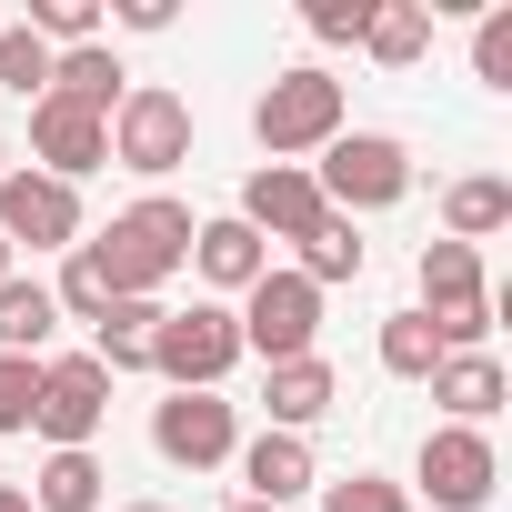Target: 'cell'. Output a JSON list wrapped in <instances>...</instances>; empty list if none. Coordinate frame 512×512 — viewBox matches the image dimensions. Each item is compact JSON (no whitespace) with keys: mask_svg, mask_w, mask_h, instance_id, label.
<instances>
[{"mask_svg":"<svg viewBox=\"0 0 512 512\" xmlns=\"http://www.w3.org/2000/svg\"><path fill=\"white\" fill-rule=\"evenodd\" d=\"M101 31H171V0H111V11H101Z\"/></svg>","mask_w":512,"mask_h":512,"instance_id":"cell-33","label":"cell"},{"mask_svg":"<svg viewBox=\"0 0 512 512\" xmlns=\"http://www.w3.org/2000/svg\"><path fill=\"white\" fill-rule=\"evenodd\" d=\"M111 161V121L101 111H71V101H31V171H51V181H91Z\"/></svg>","mask_w":512,"mask_h":512,"instance_id":"cell-12","label":"cell"},{"mask_svg":"<svg viewBox=\"0 0 512 512\" xmlns=\"http://www.w3.org/2000/svg\"><path fill=\"white\" fill-rule=\"evenodd\" d=\"M121 91H131V71H121V41H81V51H51V91L41 101H71V111H121Z\"/></svg>","mask_w":512,"mask_h":512,"instance_id":"cell-16","label":"cell"},{"mask_svg":"<svg viewBox=\"0 0 512 512\" xmlns=\"http://www.w3.org/2000/svg\"><path fill=\"white\" fill-rule=\"evenodd\" d=\"M231 462H241V482H251L241 502H272V512H292L302 492H322V462H312V442H302V432H251Z\"/></svg>","mask_w":512,"mask_h":512,"instance_id":"cell-13","label":"cell"},{"mask_svg":"<svg viewBox=\"0 0 512 512\" xmlns=\"http://www.w3.org/2000/svg\"><path fill=\"white\" fill-rule=\"evenodd\" d=\"M372 352H382V372H392V382H432V362H442V342H432V322H422V312H392Z\"/></svg>","mask_w":512,"mask_h":512,"instance_id":"cell-26","label":"cell"},{"mask_svg":"<svg viewBox=\"0 0 512 512\" xmlns=\"http://www.w3.org/2000/svg\"><path fill=\"white\" fill-rule=\"evenodd\" d=\"M0 91H11V101H41L51 91V41H31L21 21H0Z\"/></svg>","mask_w":512,"mask_h":512,"instance_id":"cell-28","label":"cell"},{"mask_svg":"<svg viewBox=\"0 0 512 512\" xmlns=\"http://www.w3.org/2000/svg\"><path fill=\"white\" fill-rule=\"evenodd\" d=\"M362 262H372V241H362V221H342V211H322V221L292 241V272H302L312 292H332V282H362Z\"/></svg>","mask_w":512,"mask_h":512,"instance_id":"cell-18","label":"cell"},{"mask_svg":"<svg viewBox=\"0 0 512 512\" xmlns=\"http://www.w3.org/2000/svg\"><path fill=\"white\" fill-rule=\"evenodd\" d=\"M101 422H111V372H101L91 352H51V362H41V412H31V432H41L51 452H91Z\"/></svg>","mask_w":512,"mask_h":512,"instance_id":"cell-8","label":"cell"},{"mask_svg":"<svg viewBox=\"0 0 512 512\" xmlns=\"http://www.w3.org/2000/svg\"><path fill=\"white\" fill-rule=\"evenodd\" d=\"M502 221H512V181H502V171H462V181H442V241L472 251V241H492Z\"/></svg>","mask_w":512,"mask_h":512,"instance_id":"cell-19","label":"cell"},{"mask_svg":"<svg viewBox=\"0 0 512 512\" xmlns=\"http://www.w3.org/2000/svg\"><path fill=\"white\" fill-rule=\"evenodd\" d=\"M231 512H272V502H231Z\"/></svg>","mask_w":512,"mask_h":512,"instance_id":"cell-37","label":"cell"},{"mask_svg":"<svg viewBox=\"0 0 512 512\" xmlns=\"http://www.w3.org/2000/svg\"><path fill=\"white\" fill-rule=\"evenodd\" d=\"M91 251H101V272H111L121 302H161V292L191 272V201L141 191L131 211H111V231H101Z\"/></svg>","mask_w":512,"mask_h":512,"instance_id":"cell-1","label":"cell"},{"mask_svg":"<svg viewBox=\"0 0 512 512\" xmlns=\"http://www.w3.org/2000/svg\"><path fill=\"white\" fill-rule=\"evenodd\" d=\"M412 282H422V302H412V312H462V302H492V282H482V251H462V241H422Z\"/></svg>","mask_w":512,"mask_h":512,"instance_id":"cell-20","label":"cell"},{"mask_svg":"<svg viewBox=\"0 0 512 512\" xmlns=\"http://www.w3.org/2000/svg\"><path fill=\"white\" fill-rule=\"evenodd\" d=\"M0 171H11V141H0Z\"/></svg>","mask_w":512,"mask_h":512,"instance_id":"cell-38","label":"cell"},{"mask_svg":"<svg viewBox=\"0 0 512 512\" xmlns=\"http://www.w3.org/2000/svg\"><path fill=\"white\" fill-rule=\"evenodd\" d=\"M51 332H61V302L51 282H0V352H21V362H51Z\"/></svg>","mask_w":512,"mask_h":512,"instance_id":"cell-22","label":"cell"},{"mask_svg":"<svg viewBox=\"0 0 512 512\" xmlns=\"http://www.w3.org/2000/svg\"><path fill=\"white\" fill-rule=\"evenodd\" d=\"M231 221H241V231H262V241H302V231L322 221V191H312V161H262V171L241 181Z\"/></svg>","mask_w":512,"mask_h":512,"instance_id":"cell-11","label":"cell"},{"mask_svg":"<svg viewBox=\"0 0 512 512\" xmlns=\"http://www.w3.org/2000/svg\"><path fill=\"white\" fill-rule=\"evenodd\" d=\"M0 241L11 251H81V191L31 171V161H11L0 171Z\"/></svg>","mask_w":512,"mask_h":512,"instance_id":"cell-9","label":"cell"},{"mask_svg":"<svg viewBox=\"0 0 512 512\" xmlns=\"http://www.w3.org/2000/svg\"><path fill=\"white\" fill-rule=\"evenodd\" d=\"M231 322H241V362H302V352H322V292L292 272V262H272L262 282H251L241 302H231Z\"/></svg>","mask_w":512,"mask_h":512,"instance_id":"cell-4","label":"cell"},{"mask_svg":"<svg viewBox=\"0 0 512 512\" xmlns=\"http://www.w3.org/2000/svg\"><path fill=\"white\" fill-rule=\"evenodd\" d=\"M492 482H502L492 432L432 422V432H422V452H412V482H402V492H422L432 512H482V502H492Z\"/></svg>","mask_w":512,"mask_h":512,"instance_id":"cell-7","label":"cell"},{"mask_svg":"<svg viewBox=\"0 0 512 512\" xmlns=\"http://www.w3.org/2000/svg\"><path fill=\"white\" fill-rule=\"evenodd\" d=\"M302 31H312L322 51H342V41L362 51V31H372V0H312V11H302Z\"/></svg>","mask_w":512,"mask_h":512,"instance_id":"cell-32","label":"cell"},{"mask_svg":"<svg viewBox=\"0 0 512 512\" xmlns=\"http://www.w3.org/2000/svg\"><path fill=\"white\" fill-rule=\"evenodd\" d=\"M31 412H41V362L0 352V432H31Z\"/></svg>","mask_w":512,"mask_h":512,"instance_id":"cell-31","label":"cell"},{"mask_svg":"<svg viewBox=\"0 0 512 512\" xmlns=\"http://www.w3.org/2000/svg\"><path fill=\"white\" fill-rule=\"evenodd\" d=\"M21 31H31V41H51V51L111 41V31H101V0H31V11H21Z\"/></svg>","mask_w":512,"mask_h":512,"instance_id":"cell-27","label":"cell"},{"mask_svg":"<svg viewBox=\"0 0 512 512\" xmlns=\"http://www.w3.org/2000/svg\"><path fill=\"white\" fill-rule=\"evenodd\" d=\"M191 272H201L221 302H241L251 282L272 272V241H262V231H241L231 211H211V221H191Z\"/></svg>","mask_w":512,"mask_h":512,"instance_id":"cell-14","label":"cell"},{"mask_svg":"<svg viewBox=\"0 0 512 512\" xmlns=\"http://www.w3.org/2000/svg\"><path fill=\"white\" fill-rule=\"evenodd\" d=\"M342 131H352V101H342V81H332L322 61L272 71L262 101H251V141H262L272 161H312V151H332Z\"/></svg>","mask_w":512,"mask_h":512,"instance_id":"cell-2","label":"cell"},{"mask_svg":"<svg viewBox=\"0 0 512 512\" xmlns=\"http://www.w3.org/2000/svg\"><path fill=\"white\" fill-rule=\"evenodd\" d=\"M101 452H41V472L21 482L31 492V512H101Z\"/></svg>","mask_w":512,"mask_h":512,"instance_id":"cell-23","label":"cell"},{"mask_svg":"<svg viewBox=\"0 0 512 512\" xmlns=\"http://www.w3.org/2000/svg\"><path fill=\"white\" fill-rule=\"evenodd\" d=\"M121 512H171V502H121Z\"/></svg>","mask_w":512,"mask_h":512,"instance_id":"cell-36","label":"cell"},{"mask_svg":"<svg viewBox=\"0 0 512 512\" xmlns=\"http://www.w3.org/2000/svg\"><path fill=\"white\" fill-rule=\"evenodd\" d=\"M161 312L171 302H111L101 322H91V362L121 382V372H151V332H161Z\"/></svg>","mask_w":512,"mask_h":512,"instance_id":"cell-21","label":"cell"},{"mask_svg":"<svg viewBox=\"0 0 512 512\" xmlns=\"http://www.w3.org/2000/svg\"><path fill=\"white\" fill-rule=\"evenodd\" d=\"M0 512H31V492H21V482H0Z\"/></svg>","mask_w":512,"mask_h":512,"instance_id":"cell-34","label":"cell"},{"mask_svg":"<svg viewBox=\"0 0 512 512\" xmlns=\"http://www.w3.org/2000/svg\"><path fill=\"white\" fill-rule=\"evenodd\" d=\"M51 302H61V322H101L121 292H111V272H101V251L81 241V251H61V282H51Z\"/></svg>","mask_w":512,"mask_h":512,"instance_id":"cell-25","label":"cell"},{"mask_svg":"<svg viewBox=\"0 0 512 512\" xmlns=\"http://www.w3.org/2000/svg\"><path fill=\"white\" fill-rule=\"evenodd\" d=\"M11 262H21V251H11V241H0V282H11Z\"/></svg>","mask_w":512,"mask_h":512,"instance_id":"cell-35","label":"cell"},{"mask_svg":"<svg viewBox=\"0 0 512 512\" xmlns=\"http://www.w3.org/2000/svg\"><path fill=\"white\" fill-rule=\"evenodd\" d=\"M312 502H322V512H412V492H402L392 472H332Z\"/></svg>","mask_w":512,"mask_h":512,"instance_id":"cell-30","label":"cell"},{"mask_svg":"<svg viewBox=\"0 0 512 512\" xmlns=\"http://www.w3.org/2000/svg\"><path fill=\"white\" fill-rule=\"evenodd\" d=\"M231 362H241V322H231V302L161 312V332H151V372H161L171 392H221Z\"/></svg>","mask_w":512,"mask_h":512,"instance_id":"cell-6","label":"cell"},{"mask_svg":"<svg viewBox=\"0 0 512 512\" xmlns=\"http://www.w3.org/2000/svg\"><path fill=\"white\" fill-rule=\"evenodd\" d=\"M191 141H201V121H191V101H181L171 81H131V91H121V111H111V161H121L131 181H171V171L191 161Z\"/></svg>","mask_w":512,"mask_h":512,"instance_id":"cell-5","label":"cell"},{"mask_svg":"<svg viewBox=\"0 0 512 512\" xmlns=\"http://www.w3.org/2000/svg\"><path fill=\"white\" fill-rule=\"evenodd\" d=\"M472 81L482 91H512V0H482V21H472Z\"/></svg>","mask_w":512,"mask_h":512,"instance_id":"cell-29","label":"cell"},{"mask_svg":"<svg viewBox=\"0 0 512 512\" xmlns=\"http://www.w3.org/2000/svg\"><path fill=\"white\" fill-rule=\"evenodd\" d=\"M362 51H372L382 71H422V61H432V11H422V0H372Z\"/></svg>","mask_w":512,"mask_h":512,"instance_id":"cell-24","label":"cell"},{"mask_svg":"<svg viewBox=\"0 0 512 512\" xmlns=\"http://www.w3.org/2000/svg\"><path fill=\"white\" fill-rule=\"evenodd\" d=\"M332 402H342V372H332L322 352H302V362H272V372H262V412H272L262 432H302V442H312V422H322Z\"/></svg>","mask_w":512,"mask_h":512,"instance_id":"cell-15","label":"cell"},{"mask_svg":"<svg viewBox=\"0 0 512 512\" xmlns=\"http://www.w3.org/2000/svg\"><path fill=\"white\" fill-rule=\"evenodd\" d=\"M502 362L492 352H442L432 362V402H442V422H462V432H492V412H502Z\"/></svg>","mask_w":512,"mask_h":512,"instance_id":"cell-17","label":"cell"},{"mask_svg":"<svg viewBox=\"0 0 512 512\" xmlns=\"http://www.w3.org/2000/svg\"><path fill=\"white\" fill-rule=\"evenodd\" d=\"M151 452H161L171 472H221V462L241 452V412H231L221 392H171V402L151 412Z\"/></svg>","mask_w":512,"mask_h":512,"instance_id":"cell-10","label":"cell"},{"mask_svg":"<svg viewBox=\"0 0 512 512\" xmlns=\"http://www.w3.org/2000/svg\"><path fill=\"white\" fill-rule=\"evenodd\" d=\"M312 191H322V211H342V221L392 211V201H412V151H402L392 131H342L332 151H312Z\"/></svg>","mask_w":512,"mask_h":512,"instance_id":"cell-3","label":"cell"}]
</instances>
